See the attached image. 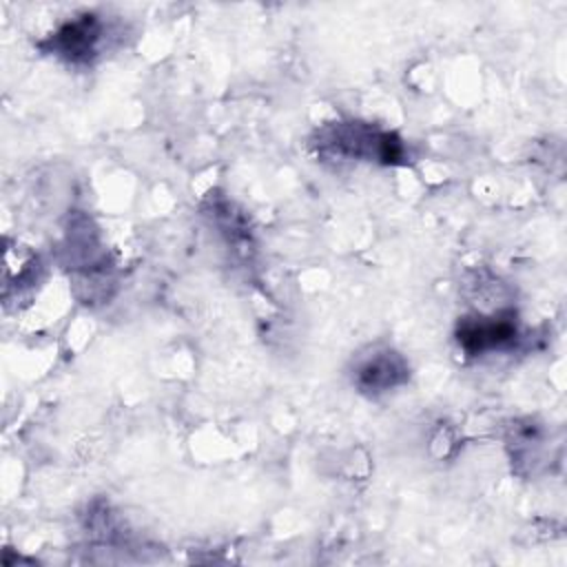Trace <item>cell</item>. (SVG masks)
Segmentation results:
<instances>
[{
	"mask_svg": "<svg viewBox=\"0 0 567 567\" xmlns=\"http://www.w3.org/2000/svg\"><path fill=\"white\" fill-rule=\"evenodd\" d=\"M516 339V321L509 317H476L458 328V343L470 354L501 350Z\"/></svg>",
	"mask_w": 567,
	"mask_h": 567,
	"instance_id": "1",
	"label": "cell"
},
{
	"mask_svg": "<svg viewBox=\"0 0 567 567\" xmlns=\"http://www.w3.org/2000/svg\"><path fill=\"white\" fill-rule=\"evenodd\" d=\"M405 363L399 354L385 350V352H377L374 357L361 361V365L357 368L354 381L361 390L365 392H385L394 385H399L405 379Z\"/></svg>",
	"mask_w": 567,
	"mask_h": 567,
	"instance_id": "2",
	"label": "cell"
},
{
	"mask_svg": "<svg viewBox=\"0 0 567 567\" xmlns=\"http://www.w3.org/2000/svg\"><path fill=\"white\" fill-rule=\"evenodd\" d=\"M102 35V27L97 20H93V16H84L66 27H62L55 35V51H60L62 55L71 58V60H82L95 53L97 40Z\"/></svg>",
	"mask_w": 567,
	"mask_h": 567,
	"instance_id": "3",
	"label": "cell"
}]
</instances>
